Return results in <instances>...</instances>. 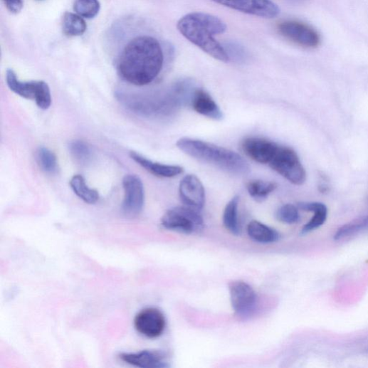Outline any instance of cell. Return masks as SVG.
Listing matches in <instances>:
<instances>
[{"instance_id":"obj_12","label":"cell","mask_w":368,"mask_h":368,"mask_svg":"<svg viewBox=\"0 0 368 368\" xmlns=\"http://www.w3.org/2000/svg\"><path fill=\"white\" fill-rule=\"evenodd\" d=\"M166 325L164 314L156 308L141 310L134 320L135 330L142 335L151 339L159 337L164 333Z\"/></svg>"},{"instance_id":"obj_7","label":"cell","mask_w":368,"mask_h":368,"mask_svg":"<svg viewBox=\"0 0 368 368\" xmlns=\"http://www.w3.org/2000/svg\"><path fill=\"white\" fill-rule=\"evenodd\" d=\"M6 83L10 90L19 96L35 101L43 110H48L52 102L51 90L43 81L21 82L13 69L6 72Z\"/></svg>"},{"instance_id":"obj_18","label":"cell","mask_w":368,"mask_h":368,"mask_svg":"<svg viewBox=\"0 0 368 368\" xmlns=\"http://www.w3.org/2000/svg\"><path fill=\"white\" fill-rule=\"evenodd\" d=\"M247 232L250 238L258 243H273L280 240V234L275 229L256 220L249 224Z\"/></svg>"},{"instance_id":"obj_22","label":"cell","mask_w":368,"mask_h":368,"mask_svg":"<svg viewBox=\"0 0 368 368\" xmlns=\"http://www.w3.org/2000/svg\"><path fill=\"white\" fill-rule=\"evenodd\" d=\"M362 232H368V216L355 219L340 228L334 236V240L342 241Z\"/></svg>"},{"instance_id":"obj_8","label":"cell","mask_w":368,"mask_h":368,"mask_svg":"<svg viewBox=\"0 0 368 368\" xmlns=\"http://www.w3.org/2000/svg\"><path fill=\"white\" fill-rule=\"evenodd\" d=\"M232 307L240 318L252 315L257 305V295L254 289L242 280H233L229 283Z\"/></svg>"},{"instance_id":"obj_14","label":"cell","mask_w":368,"mask_h":368,"mask_svg":"<svg viewBox=\"0 0 368 368\" xmlns=\"http://www.w3.org/2000/svg\"><path fill=\"white\" fill-rule=\"evenodd\" d=\"M179 197L184 206L201 211L205 204V189L195 175L184 177L179 184Z\"/></svg>"},{"instance_id":"obj_31","label":"cell","mask_w":368,"mask_h":368,"mask_svg":"<svg viewBox=\"0 0 368 368\" xmlns=\"http://www.w3.org/2000/svg\"><path fill=\"white\" fill-rule=\"evenodd\" d=\"M367 352H368V348L367 349Z\"/></svg>"},{"instance_id":"obj_13","label":"cell","mask_w":368,"mask_h":368,"mask_svg":"<svg viewBox=\"0 0 368 368\" xmlns=\"http://www.w3.org/2000/svg\"><path fill=\"white\" fill-rule=\"evenodd\" d=\"M279 144L261 137H249L243 140L241 148L251 160L261 164H268L273 160Z\"/></svg>"},{"instance_id":"obj_2","label":"cell","mask_w":368,"mask_h":368,"mask_svg":"<svg viewBox=\"0 0 368 368\" xmlns=\"http://www.w3.org/2000/svg\"><path fill=\"white\" fill-rule=\"evenodd\" d=\"M195 90L191 80H182L162 90L142 95L120 93L117 96L129 110L140 115L169 119L191 103Z\"/></svg>"},{"instance_id":"obj_29","label":"cell","mask_w":368,"mask_h":368,"mask_svg":"<svg viewBox=\"0 0 368 368\" xmlns=\"http://www.w3.org/2000/svg\"><path fill=\"white\" fill-rule=\"evenodd\" d=\"M276 218L285 224H296L300 219L299 208L290 204H284L278 209Z\"/></svg>"},{"instance_id":"obj_20","label":"cell","mask_w":368,"mask_h":368,"mask_svg":"<svg viewBox=\"0 0 368 368\" xmlns=\"http://www.w3.org/2000/svg\"><path fill=\"white\" fill-rule=\"evenodd\" d=\"M70 186L73 192L85 203L96 204L100 195L97 190L90 188L81 175L73 176L70 180Z\"/></svg>"},{"instance_id":"obj_3","label":"cell","mask_w":368,"mask_h":368,"mask_svg":"<svg viewBox=\"0 0 368 368\" xmlns=\"http://www.w3.org/2000/svg\"><path fill=\"white\" fill-rule=\"evenodd\" d=\"M177 146L187 156L231 174L246 176L251 171L248 163L240 154L222 146L190 137L179 139Z\"/></svg>"},{"instance_id":"obj_1","label":"cell","mask_w":368,"mask_h":368,"mask_svg":"<svg viewBox=\"0 0 368 368\" xmlns=\"http://www.w3.org/2000/svg\"><path fill=\"white\" fill-rule=\"evenodd\" d=\"M116 69L125 83L135 87L153 83L164 65V53L158 39L149 35L130 38L116 58Z\"/></svg>"},{"instance_id":"obj_24","label":"cell","mask_w":368,"mask_h":368,"mask_svg":"<svg viewBox=\"0 0 368 368\" xmlns=\"http://www.w3.org/2000/svg\"><path fill=\"white\" fill-rule=\"evenodd\" d=\"M192 14L214 36L223 34L227 31L226 24L217 17L201 12L192 13Z\"/></svg>"},{"instance_id":"obj_21","label":"cell","mask_w":368,"mask_h":368,"mask_svg":"<svg viewBox=\"0 0 368 368\" xmlns=\"http://www.w3.org/2000/svg\"><path fill=\"white\" fill-rule=\"evenodd\" d=\"M239 203V196H234L227 204L223 217L225 228L230 233L236 236H238L241 234V228L238 219Z\"/></svg>"},{"instance_id":"obj_25","label":"cell","mask_w":368,"mask_h":368,"mask_svg":"<svg viewBox=\"0 0 368 368\" xmlns=\"http://www.w3.org/2000/svg\"><path fill=\"white\" fill-rule=\"evenodd\" d=\"M101 9L99 0H75L73 11L85 19L95 18Z\"/></svg>"},{"instance_id":"obj_15","label":"cell","mask_w":368,"mask_h":368,"mask_svg":"<svg viewBox=\"0 0 368 368\" xmlns=\"http://www.w3.org/2000/svg\"><path fill=\"white\" fill-rule=\"evenodd\" d=\"M120 358L130 365L141 368H166L167 354L160 350H142L135 353H122Z\"/></svg>"},{"instance_id":"obj_16","label":"cell","mask_w":368,"mask_h":368,"mask_svg":"<svg viewBox=\"0 0 368 368\" xmlns=\"http://www.w3.org/2000/svg\"><path fill=\"white\" fill-rule=\"evenodd\" d=\"M190 104L196 112L211 120L219 121L224 117L216 101L203 89L195 90Z\"/></svg>"},{"instance_id":"obj_17","label":"cell","mask_w":368,"mask_h":368,"mask_svg":"<svg viewBox=\"0 0 368 368\" xmlns=\"http://www.w3.org/2000/svg\"><path fill=\"white\" fill-rule=\"evenodd\" d=\"M130 157L142 168L159 178H174L184 172L182 167L154 162L134 152L130 153Z\"/></svg>"},{"instance_id":"obj_28","label":"cell","mask_w":368,"mask_h":368,"mask_svg":"<svg viewBox=\"0 0 368 368\" xmlns=\"http://www.w3.org/2000/svg\"><path fill=\"white\" fill-rule=\"evenodd\" d=\"M315 214L310 222L306 224L302 230V235H306L322 226L327 220L328 209L322 203H320L318 208L314 211Z\"/></svg>"},{"instance_id":"obj_10","label":"cell","mask_w":368,"mask_h":368,"mask_svg":"<svg viewBox=\"0 0 368 368\" xmlns=\"http://www.w3.org/2000/svg\"><path fill=\"white\" fill-rule=\"evenodd\" d=\"M277 28L282 36L302 46L316 48L320 43L318 33L306 23L297 21H285L280 23Z\"/></svg>"},{"instance_id":"obj_19","label":"cell","mask_w":368,"mask_h":368,"mask_svg":"<svg viewBox=\"0 0 368 368\" xmlns=\"http://www.w3.org/2000/svg\"><path fill=\"white\" fill-rule=\"evenodd\" d=\"M88 29L85 19L77 14L66 12L62 19V30L68 37L83 36Z\"/></svg>"},{"instance_id":"obj_26","label":"cell","mask_w":368,"mask_h":368,"mask_svg":"<svg viewBox=\"0 0 368 368\" xmlns=\"http://www.w3.org/2000/svg\"><path fill=\"white\" fill-rule=\"evenodd\" d=\"M39 166L48 174H55L58 169L57 158L54 153L45 147H41L37 152Z\"/></svg>"},{"instance_id":"obj_23","label":"cell","mask_w":368,"mask_h":368,"mask_svg":"<svg viewBox=\"0 0 368 368\" xmlns=\"http://www.w3.org/2000/svg\"><path fill=\"white\" fill-rule=\"evenodd\" d=\"M249 195L258 201L266 199L278 188L275 182L263 180H253L246 186Z\"/></svg>"},{"instance_id":"obj_4","label":"cell","mask_w":368,"mask_h":368,"mask_svg":"<svg viewBox=\"0 0 368 368\" xmlns=\"http://www.w3.org/2000/svg\"><path fill=\"white\" fill-rule=\"evenodd\" d=\"M180 33L191 43L212 58L227 63L230 57L225 47L191 14L182 17L177 23Z\"/></svg>"},{"instance_id":"obj_11","label":"cell","mask_w":368,"mask_h":368,"mask_svg":"<svg viewBox=\"0 0 368 368\" xmlns=\"http://www.w3.org/2000/svg\"><path fill=\"white\" fill-rule=\"evenodd\" d=\"M122 186L125 196L122 211L127 217H135L142 211L144 203L142 182L136 175H126L122 180Z\"/></svg>"},{"instance_id":"obj_9","label":"cell","mask_w":368,"mask_h":368,"mask_svg":"<svg viewBox=\"0 0 368 368\" xmlns=\"http://www.w3.org/2000/svg\"><path fill=\"white\" fill-rule=\"evenodd\" d=\"M231 9L263 19H274L280 14L278 6L271 0H211Z\"/></svg>"},{"instance_id":"obj_27","label":"cell","mask_w":368,"mask_h":368,"mask_svg":"<svg viewBox=\"0 0 368 368\" xmlns=\"http://www.w3.org/2000/svg\"><path fill=\"white\" fill-rule=\"evenodd\" d=\"M69 151L73 159L81 164L88 162L92 157L90 145L83 140H75L70 143Z\"/></svg>"},{"instance_id":"obj_6","label":"cell","mask_w":368,"mask_h":368,"mask_svg":"<svg viewBox=\"0 0 368 368\" xmlns=\"http://www.w3.org/2000/svg\"><path fill=\"white\" fill-rule=\"evenodd\" d=\"M270 167L294 185L301 186L307 179L306 171L298 154L289 147L279 144Z\"/></svg>"},{"instance_id":"obj_5","label":"cell","mask_w":368,"mask_h":368,"mask_svg":"<svg viewBox=\"0 0 368 368\" xmlns=\"http://www.w3.org/2000/svg\"><path fill=\"white\" fill-rule=\"evenodd\" d=\"M200 211L186 206L169 209L162 218L164 228L186 235L201 231L204 226Z\"/></svg>"},{"instance_id":"obj_30","label":"cell","mask_w":368,"mask_h":368,"mask_svg":"<svg viewBox=\"0 0 368 368\" xmlns=\"http://www.w3.org/2000/svg\"><path fill=\"white\" fill-rule=\"evenodd\" d=\"M7 9L14 14H19L23 9V0H3Z\"/></svg>"}]
</instances>
